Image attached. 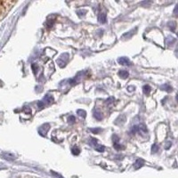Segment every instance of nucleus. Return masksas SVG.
<instances>
[{
    "instance_id": "20e7f679",
    "label": "nucleus",
    "mask_w": 178,
    "mask_h": 178,
    "mask_svg": "<svg viewBox=\"0 0 178 178\" xmlns=\"http://www.w3.org/2000/svg\"><path fill=\"white\" fill-rule=\"evenodd\" d=\"M3 156L5 157V159H6L8 160H14V159H15V156L14 154H11V153H4Z\"/></svg>"
},
{
    "instance_id": "f03ea898",
    "label": "nucleus",
    "mask_w": 178,
    "mask_h": 178,
    "mask_svg": "<svg viewBox=\"0 0 178 178\" xmlns=\"http://www.w3.org/2000/svg\"><path fill=\"white\" fill-rule=\"evenodd\" d=\"M144 161L143 159H137L136 161V163H135V168L136 169H139L140 167H142L144 166Z\"/></svg>"
},
{
    "instance_id": "9d476101",
    "label": "nucleus",
    "mask_w": 178,
    "mask_h": 178,
    "mask_svg": "<svg viewBox=\"0 0 178 178\" xmlns=\"http://www.w3.org/2000/svg\"><path fill=\"white\" fill-rule=\"evenodd\" d=\"M94 115H95V117L97 119H102V118H103V116L101 115V113H99V112H97V111H95Z\"/></svg>"
},
{
    "instance_id": "423d86ee",
    "label": "nucleus",
    "mask_w": 178,
    "mask_h": 178,
    "mask_svg": "<svg viewBox=\"0 0 178 178\" xmlns=\"http://www.w3.org/2000/svg\"><path fill=\"white\" fill-rule=\"evenodd\" d=\"M143 91H144V93H145L146 95H148V94L151 92V86L148 85H145L143 87Z\"/></svg>"
},
{
    "instance_id": "9b49d317",
    "label": "nucleus",
    "mask_w": 178,
    "mask_h": 178,
    "mask_svg": "<svg viewBox=\"0 0 178 178\" xmlns=\"http://www.w3.org/2000/svg\"><path fill=\"white\" fill-rule=\"evenodd\" d=\"M68 121H69V123H73L75 121V117L74 116H70L69 118H68Z\"/></svg>"
},
{
    "instance_id": "ddd939ff",
    "label": "nucleus",
    "mask_w": 178,
    "mask_h": 178,
    "mask_svg": "<svg viewBox=\"0 0 178 178\" xmlns=\"http://www.w3.org/2000/svg\"><path fill=\"white\" fill-rule=\"evenodd\" d=\"M38 106H39V108L44 107V103L43 102H38Z\"/></svg>"
},
{
    "instance_id": "7ed1b4c3",
    "label": "nucleus",
    "mask_w": 178,
    "mask_h": 178,
    "mask_svg": "<svg viewBox=\"0 0 178 178\" xmlns=\"http://www.w3.org/2000/svg\"><path fill=\"white\" fill-rule=\"evenodd\" d=\"M98 21L101 23H105L106 22V14H103V13L100 14L99 16H98Z\"/></svg>"
},
{
    "instance_id": "0eeeda50",
    "label": "nucleus",
    "mask_w": 178,
    "mask_h": 178,
    "mask_svg": "<svg viewBox=\"0 0 178 178\" xmlns=\"http://www.w3.org/2000/svg\"><path fill=\"white\" fill-rule=\"evenodd\" d=\"M161 88L163 89V90L167 91V92H170V91H172V87H171V85H164Z\"/></svg>"
},
{
    "instance_id": "6e6552de",
    "label": "nucleus",
    "mask_w": 178,
    "mask_h": 178,
    "mask_svg": "<svg viewBox=\"0 0 178 178\" xmlns=\"http://www.w3.org/2000/svg\"><path fill=\"white\" fill-rule=\"evenodd\" d=\"M71 152H72L74 155H78L79 152H80V151H79V149H78V147H74V148L71 150Z\"/></svg>"
},
{
    "instance_id": "4468645a",
    "label": "nucleus",
    "mask_w": 178,
    "mask_h": 178,
    "mask_svg": "<svg viewBox=\"0 0 178 178\" xmlns=\"http://www.w3.org/2000/svg\"><path fill=\"white\" fill-rule=\"evenodd\" d=\"M156 151H158V150H156V145H153L152 146V152H155Z\"/></svg>"
},
{
    "instance_id": "f257e3e1",
    "label": "nucleus",
    "mask_w": 178,
    "mask_h": 178,
    "mask_svg": "<svg viewBox=\"0 0 178 178\" xmlns=\"http://www.w3.org/2000/svg\"><path fill=\"white\" fill-rule=\"evenodd\" d=\"M118 62L119 64L122 65H130V61L126 58V57H121L118 59Z\"/></svg>"
},
{
    "instance_id": "39448f33",
    "label": "nucleus",
    "mask_w": 178,
    "mask_h": 178,
    "mask_svg": "<svg viewBox=\"0 0 178 178\" xmlns=\"http://www.w3.org/2000/svg\"><path fill=\"white\" fill-rule=\"evenodd\" d=\"M118 75L122 78H126L128 77V71L126 70H120L118 72Z\"/></svg>"
},
{
    "instance_id": "1a4fd4ad",
    "label": "nucleus",
    "mask_w": 178,
    "mask_h": 178,
    "mask_svg": "<svg viewBox=\"0 0 178 178\" xmlns=\"http://www.w3.org/2000/svg\"><path fill=\"white\" fill-rule=\"evenodd\" d=\"M78 113L82 118H85V114H86V113H85V111H83V110H78Z\"/></svg>"
},
{
    "instance_id": "f8f14e48",
    "label": "nucleus",
    "mask_w": 178,
    "mask_h": 178,
    "mask_svg": "<svg viewBox=\"0 0 178 178\" xmlns=\"http://www.w3.org/2000/svg\"><path fill=\"white\" fill-rule=\"evenodd\" d=\"M91 131H92L93 133H98V132H100V131H101V129H100V128H96V129H91Z\"/></svg>"
}]
</instances>
